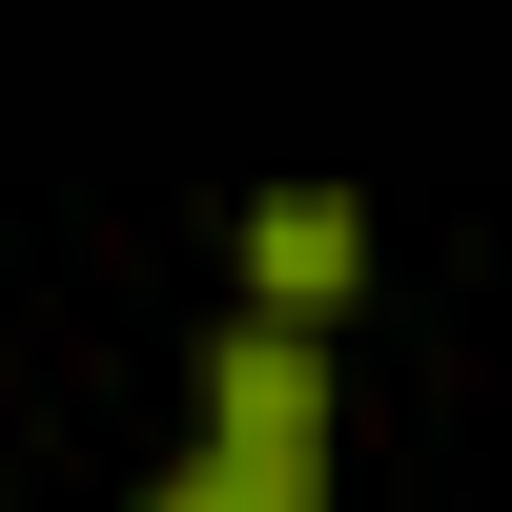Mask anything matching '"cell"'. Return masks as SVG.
Returning a JSON list of instances; mask_svg holds the SVG:
<instances>
[{
    "label": "cell",
    "mask_w": 512,
    "mask_h": 512,
    "mask_svg": "<svg viewBox=\"0 0 512 512\" xmlns=\"http://www.w3.org/2000/svg\"><path fill=\"white\" fill-rule=\"evenodd\" d=\"M144 512H328V328H205V451Z\"/></svg>",
    "instance_id": "cell-1"
},
{
    "label": "cell",
    "mask_w": 512,
    "mask_h": 512,
    "mask_svg": "<svg viewBox=\"0 0 512 512\" xmlns=\"http://www.w3.org/2000/svg\"><path fill=\"white\" fill-rule=\"evenodd\" d=\"M349 287H369V205L349 185H267V205H246V308H267V328H328Z\"/></svg>",
    "instance_id": "cell-2"
}]
</instances>
